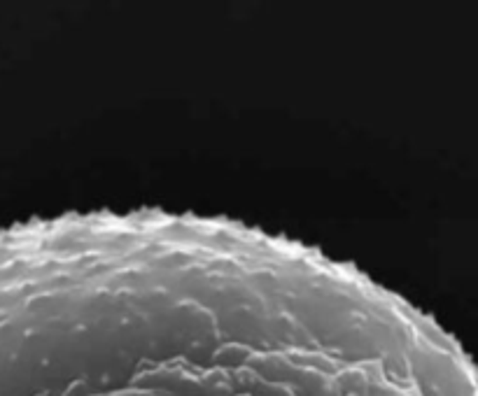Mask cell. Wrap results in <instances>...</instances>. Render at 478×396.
<instances>
[{
    "instance_id": "6da1fadb",
    "label": "cell",
    "mask_w": 478,
    "mask_h": 396,
    "mask_svg": "<svg viewBox=\"0 0 478 396\" xmlns=\"http://www.w3.org/2000/svg\"><path fill=\"white\" fill-rule=\"evenodd\" d=\"M0 396H427L387 354L285 303L150 287L70 305L0 363Z\"/></svg>"
}]
</instances>
